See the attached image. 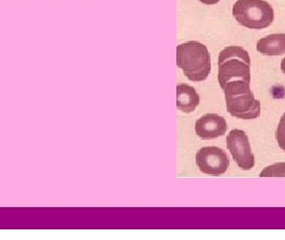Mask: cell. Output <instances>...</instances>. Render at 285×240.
Returning <instances> with one entry per match:
<instances>
[{
    "instance_id": "cell-11",
    "label": "cell",
    "mask_w": 285,
    "mask_h": 240,
    "mask_svg": "<svg viewBox=\"0 0 285 240\" xmlns=\"http://www.w3.org/2000/svg\"><path fill=\"white\" fill-rule=\"evenodd\" d=\"M275 135L279 147L285 151V112L280 119Z\"/></svg>"
},
{
    "instance_id": "cell-13",
    "label": "cell",
    "mask_w": 285,
    "mask_h": 240,
    "mask_svg": "<svg viewBox=\"0 0 285 240\" xmlns=\"http://www.w3.org/2000/svg\"><path fill=\"white\" fill-rule=\"evenodd\" d=\"M281 69L285 74V57L282 60V62H281Z\"/></svg>"
},
{
    "instance_id": "cell-10",
    "label": "cell",
    "mask_w": 285,
    "mask_h": 240,
    "mask_svg": "<svg viewBox=\"0 0 285 240\" xmlns=\"http://www.w3.org/2000/svg\"><path fill=\"white\" fill-rule=\"evenodd\" d=\"M260 177H285V163H277L262 170Z\"/></svg>"
},
{
    "instance_id": "cell-12",
    "label": "cell",
    "mask_w": 285,
    "mask_h": 240,
    "mask_svg": "<svg viewBox=\"0 0 285 240\" xmlns=\"http://www.w3.org/2000/svg\"><path fill=\"white\" fill-rule=\"evenodd\" d=\"M200 1L205 5H215V4L218 3L220 0H200Z\"/></svg>"
},
{
    "instance_id": "cell-4",
    "label": "cell",
    "mask_w": 285,
    "mask_h": 240,
    "mask_svg": "<svg viewBox=\"0 0 285 240\" xmlns=\"http://www.w3.org/2000/svg\"><path fill=\"white\" fill-rule=\"evenodd\" d=\"M233 15L241 25L251 29L267 28L274 19V9L266 0H237Z\"/></svg>"
},
{
    "instance_id": "cell-1",
    "label": "cell",
    "mask_w": 285,
    "mask_h": 240,
    "mask_svg": "<svg viewBox=\"0 0 285 240\" xmlns=\"http://www.w3.org/2000/svg\"><path fill=\"white\" fill-rule=\"evenodd\" d=\"M176 65L191 81L205 80L211 70L210 54L207 46L198 41H187L178 45Z\"/></svg>"
},
{
    "instance_id": "cell-8",
    "label": "cell",
    "mask_w": 285,
    "mask_h": 240,
    "mask_svg": "<svg viewBox=\"0 0 285 240\" xmlns=\"http://www.w3.org/2000/svg\"><path fill=\"white\" fill-rule=\"evenodd\" d=\"M200 103V96L196 90L187 84L176 85V107L185 113L192 112Z\"/></svg>"
},
{
    "instance_id": "cell-7",
    "label": "cell",
    "mask_w": 285,
    "mask_h": 240,
    "mask_svg": "<svg viewBox=\"0 0 285 240\" xmlns=\"http://www.w3.org/2000/svg\"><path fill=\"white\" fill-rule=\"evenodd\" d=\"M227 124L223 117L217 114H206L195 123L196 134L203 140H213L225 135Z\"/></svg>"
},
{
    "instance_id": "cell-2",
    "label": "cell",
    "mask_w": 285,
    "mask_h": 240,
    "mask_svg": "<svg viewBox=\"0 0 285 240\" xmlns=\"http://www.w3.org/2000/svg\"><path fill=\"white\" fill-rule=\"evenodd\" d=\"M222 89L225 93L226 109L233 117L249 120L260 116V101L255 99L250 83L234 80L228 82Z\"/></svg>"
},
{
    "instance_id": "cell-6",
    "label": "cell",
    "mask_w": 285,
    "mask_h": 240,
    "mask_svg": "<svg viewBox=\"0 0 285 240\" xmlns=\"http://www.w3.org/2000/svg\"><path fill=\"white\" fill-rule=\"evenodd\" d=\"M227 148L236 162L242 170H250L255 165V158L251 152L250 144L246 133L242 130L233 129L226 137Z\"/></svg>"
},
{
    "instance_id": "cell-5",
    "label": "cell",
    "mask_w": 285,
    "mask_h": 240,
    "mask_svg": "<svg viewBox=\"0 0 285 240\" xmlns=\"http://www.w3.org/2000/svg\"><path fill=\"white\" fill-rule=\"evenodd\" d=\"M196 164L206 174L218 176L225 174L229 166L226 153L220 148L209 146L201 148L196 154Z\"/></svg>"
},
{
    "instance_id": "cell-3",
    "label": "cell",
    "mask_w": 285,
    "mask_h": 240,
    "mask_svg": "<svg viewBox=\"0 0 285 240\" xmlns=\"http://www.w3.org/2000/svg\"><path fill=\"white\" fill-rule=\"evenodd\" d=\"M217 78L221 88L234 80L250 83V57L244 48L232 45L219 53Z\"/></svg>"
},
{
    "instance_id": "cell-9",
    "label": "cell",
    "mask_w": 285,
    "mask_h": 240,
    "mask_svg": "<svg viewBox=\"0 0 285 240\" xmlns=\"http://www.w3.org/2000/svg\"><path fill=\"white\" fill-rule=\"evenodd\" d=\"M257 50L268 56L282 55L285 54V34H271L258 41Z\"/></svg>"
}]
</instances>
